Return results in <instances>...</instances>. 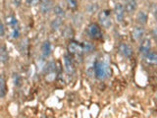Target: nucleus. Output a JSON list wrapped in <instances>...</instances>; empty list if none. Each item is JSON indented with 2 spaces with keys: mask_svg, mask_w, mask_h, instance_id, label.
Masks as SVG:
<instances>
[{
  "mask_svg": "<svg viewBox=\"0 0 157 118\" xmlns=\"http://www.w3.org/2000/svg\"><path fill=\"white\" fill-rule=\"evenodd\" d=\"M94 73L95 77H96L98 80L102 81L107 79L111 74V69L110 66L106 63L103 62V61H98V62L95 63L94 66Z\"/></svg>",
  "mask_w": 157,
  "mask_h": 118,
  "instance_id": "obj_1",
  "label": "nucleus"
},
{
  "mask_svg": "<svg viewBox=\"0 0 157 118\" xmlns=\"http://www.w3.org/2000/svg\"><path fill=\"white\" fill-rule=\"evenodd\" d=\"M98 20L100 24L102 25L103 28L109 29L112 26V20H111V13L108 10H103L99 13Z\"/></svg>",
  "mask_w": 157,
  "mask_h": 118,
  "instance_id": "obj_2",
  "label": "nucleus"
},
{
  "mask_svg": "<svg viewBox=\"0 0 157 118\" xmlns=\"http://www.w3.org/2000/svg\"><path fill=\"white\" fill-rule=\"evenodd\" d=\"M89 34L91 38L93 39H100L102 38V32H101V29L100 27L95 23H92L89 26Z\"/></svg>",
  "mask_w": 157,
  "mask_h": 118,
  "instance_id": "obj_3",
  "label": "nucleus"
},
{
  "mask_svg": "<svg viewBox=\"0 0 157 118\" xmlns=\"http://www.w3.org/2000/svg\"><path fill=\"white\" fill-rule=\"evenodd\" d=\"M68 51L71 54H75V55H81L84 53V49H82V45L80 43L72 41L69 43L68 45Z\"/></svg>",
  "mask_w": 157,
  "mask_h": 118,
  "instance_id": "obj_4",
  "label": "nucleus"
},
{
  "mask_svg": "<svg viewBox=\"0 0 157 118\" xmlns=\"http://www.w3.org/2000/svg\"><path fill=\"white\" fill-rule=\"evenodd\" d=\"M114 13H115V17L117 22H123L124 17H125V7L123 4L121 3H117L114 8Z\"/></svg>",
  "mask_w": 157,
  "mask_h": 118,
  "instance_id": "obj_5",
  "label": "nucleus"
},
{
  "mask_svg": "<svg viewBox=\"0 0 157 118\" xmlns=\"http://www.w3.org/2000/svg\"><path fill=\"white\" fill-rule=\"evenodd\" d=\"M151 49V41L150 38H145L141 42V45H139V52L141 54L145 55L146 53L150 51Z\"/></svg>",
  "mask_w": 157,
  "mask_h": 118,
  "instance_id": "obj_6",
  "label": "nucleus"
},
{
  "mask_svg": "<svg viewBox=\"0 0 157 118\" xmlns=\"http://www.w3.org/2000/svg\"><path fill=\"white\" fill-rule=\"evenodd\" d=\"M118 49H119V52L122 55L125 56V57H127V58H130L131 56L133 55L132 47H131L129 45H127V43H125V42L120 43V45H119V47H118Z\"/></svg>",
  "mask_w": 157,
  "mask_h": 118,
  "instance_id": "obj_7",
  "label": "nucleus"
},
{
  "mask_svg": "<svg viewBox=\"0 0 157 118\" xmlns=\"http://www.w3.org/2000/svg\"><path fill=\"white\" fill-rule=\"evenodd\" d=\"M124 7H125V12H127L128 14H133L138 8L137 0H126Z\"/></svg>",
  "mask_w": 157,
  "mask_h": 118,
  "instance_id": "obj_8",
  "label": "nucleus"
},
{
  "mask_svg": "<svg viewBox=\"0 0 157 118\" xmlns=\"http://www.w3.org/2000/svg\"><path fill=\"white\" fill-rule=\"evenodd\" d=\"M145 28L142 27V26H137V27H134V30H133V33H132V37L134 41H138V39H141L143 36H145Z\"/></svg>",
  "mask_w": 157,
  "mask_h": 118,
  "instance_id": "obj_9",
  "label": "nucleus"
},
{
  "mask_svg": "<svg viewBox=\"0 0 157 118\" xmlns=\"http://www.w3.org/2000/svg\"><path fill=\"white\" fill-rule=\"evenodd\" d=\"M64 64H65V69L68 74H73L75 71V67H74V63L72 58L69 55L64 56Z\"/></svg>",
  "mask_w": 157,
  "mask_h": 118,
  "instance_id": "obj_10",
  "label": "nucleus"
},
{
  "mask_svg": "<svg viewBox=\"0 0 157 118\" xmlns=\"http://www.w3.org/2000/svg\"><path fill=\"white\" fill-rule=\"evenodd\" d=\"M52 9V2L51 0H42L40 3V11L42 14H48Z\"/></svg>",
  "mask_w": 157,
  "mask_h": 118,
  "instance_id": "obj_11",
  "label": "nucleus"
},
{
  "mask_svg": "<svg viewBox=\"0 0 157 118\" xmlns=\"http://www.w3.org/2000/svg\"><path fill=\"white\" fill-rule=\"evenodd\" d=\"M145 60L147 64L150 65L157 64V52H148L145 56Z\"/></svg>",
  "mask_w": 157,
  "mask_h": 118,
  "instance_id": "obj_12",
  "label": "nucleus"
},
{
  "mask_svg": "<svg viewBox=\"0 0 157 118\" xmlns=\"http://www.w3.org/2000/svg\"><path fill=\"white\" fill-rule=\"evenodd\" d=\"M137 22L139 25H145L147 23V14L145 11H139L138 13Z\"/></svg>",
  "mask_w": 157,
  "mask_h": 118,
  "instance_id": "obj_13",
  "label": "nucleus"
},
{
  "mask_svg": "<svg viewBox=\"0 0 157 118\" xmlns=\"http://www.w3.org/2000/svg\"><path fill=\"white\" fill-rule=\"evenodd\" d=\"M41 51H42L43 56H45V57H47V56L51 53V45H50V42L48 41H45L44 42L42 43Z\"/></svg>",
  "mask_w": 157,
  "mask_h": 118,
  "instance_id": "obj_14",
  "label": "nucleus"
},
{
  "mask_svg": "<svg viewBox=\"0 0 157 118\" xmlns=\"http://www.w3.org/2000/svg\"><path fill=\"white\" fill-rule=\"evenodd\" d=\"M74 34H75V33H74V30L71 27H69V26H67V27L65 28L63 30V32H62V36L64 38H74Z\"/></svg>",
  "mask_w": 157,
  "mask_h": 118,
  "instance_id": "obj_15",
  "label": "nucleus"
},
{
  "mask_svg": "<svg viewBox=\"0 0 157 118\" xmlns=\"http://www.w3.org/2000/svg\"><path fill=\"white\" fill-rule=\"evenodd\" d=\"M8 60V52L5 46H0V61L3 63H6Z\"/></svg>",
  "mask_w": 157,
  "mask_h": 118,
  "instance_id": "obj_16",
  "label": "nucleus"
},
{
  "mask_svg": "<svg viewBox=\"0 0 157 118\" xmlns=\"http://www.w3.org/2000/svg\"><path fill=\"white\" fill-rule=\"evenodd\" d=\"M6 95V83L4 78L0 76V98H3Z\"/></svg>",
  "mask_w": 157,
  "mask_h": 118,
  "instance_id": "obj_17",
  "label": "nucleus"
},
{
  "mask_svg": "<svg viewBox=\"0 0 157 118\" xmlns=\"http://www.w3.org/2000/svg\"><path fill=\"white\" fill-rule=\"evenodd\" d=\"M6 23H7L8 26L14 28L17 26V24H18V21H17V19L13 15H10V16L6 17Z\"/></svg>",
  "mask_w": 157,
  "mask_h": 118,
  "instance_id": "obj_18",
  "label": "nucleus"
},
{
  "mask_svg": "<svg viewBox=\"0 0 157 118\" xmlns=\"http://www.w3.org/2000/svg\"><path fill=\"white\" fill-rule=\"evenodd\" d=\"M63 24V22H62V19L59 18V17H57L56 19L53 20V22L51 23V28L55 30H57L59 28H61V26H62Z\"/></svg>",
  "mask_w": 157,
  "mask_h": 118,
  "instance_id": "obj_19",
  "label": "nucleus"
},
{
  "mask_svg": "<svg viewBox=\"0 0 157 118\" xmlns=\"http://www.w3.org/2000/svg\"><path fill=\"white\" fill-rule=\"evenodd\" d=\"M54 14L57 17H59V18H63V17L65 16V11L63 10V8H61L58 5H56L54 7Z\"/></svg>",
  "mask_w": 157,
  "mask_h": 118,
  "instance_id": "obj_20",
  "label": "nucleus"
},
{
  "mask_svg": "<svg viewBox=\"0 0 157 118\" xmlns=\"http://www.w3.org/2000/svg\"><path fill=\"white\" fill-rule=\"evenodd\" d=\"M67 2V6L69 9L71 10H75L78 8V1L77 0H66Z\"/></svg>",
  "mask_w": 157,
  "mask_h": 118,
  "instance_id": "obj_21",
  "label": "nucleus"
},
{
  "mask_svg": "<svg viewBox=\"0 0 157 118\" xmlns=\"http://www.w3.org/2000/svg\"><path fill=\"white\" fill-rule=\"evenodd\" d=\"M82 45V49H84V52H89L93 49V45H91L90 42L89 41H85L84 42V45Z\"/></svg>",
  "mask_w": 157,
  "mask_h": 118,
  "instance_id": "obj_22",
  "label": "nucleus"
},
{
  "mask_svg": "<svg viewBox=\"0 0 157 118\" xmlns=\"http://www.w3.org/2000/svg\"><path fill=\"white\" fill-rule=\"evenodd\" d=\"M12 36L14 38H18L20 37V29L17 27H14L13 28V33H12Z\"/></svg>",
  "mask_w": 157,
  "mask_h": 118,
  "instance_id": "obj_23",
  "label": "nucleus"
},
{
  "mask_svg": "<svg viewBox=\"0 0 157 118\" xmlns=\"http://www.w3.org/2000/svg\"><path fill=\"white\" fill-rule=\"evenodd\" d=\"M4 34H5V28H4L2 21L0 20V37H4Z\"/></svg>",
  "mask_w": 157,
  "mask_h": 118,
  "instance_id": "obj_24",
  "label": "nucleus"
},
{
  "mask_svg": "<svg viewBox=\"0 0 157 118\" xmlns=\"http://www.w3.org/2000/svg\"><path fill=\"white\" fill-rule=\"evenodd\" d=\"M14 79H15V85L16 86H20L21 85V79H20L19 75L14 74Z\"/></svg>",
  "mask_w": 157,
  "mask_h": 118,
  "instance_id": "obj_25",
  "label": "nucleus"
},
{
  "mask_svg": "<svg viewBox=\"0 0 157 118\" xmlns=\"http://www.w3.org/2000/svg\"><path fill=\"white\" fill-rule=\"evenodd\" d=\"M22 1H23V0H14V4H15L16 6H20Z\"/></svg>",
  "mask_w": 157,
  "mask_h": 118,
  "instance_id": "obj_26",
  "label": "nucleus"
},
{
  "mask_svg": "<svg viewBox=\"0 0 157 118\" xmlns=\"http://www.w3.org/2000/svg\"><path fill=\"white\" fill-rule=\"evenodd\" d=\"M26 2H27L28 4H32V2H33V0H26Z\"/></svg>",
  "mask_w": 157,
  "mask_h": 118,
  "instance_id": "obj_27",
  "label": "nucleus"
},
{
  "mask_svg": "<svg viewBox=\"0 0 157 118\" xmlns=\"http://www.w3.org/2000/svg\"><path fill=\"white\" fill-rule=\"evenodd\" d=\"M154 17H155V20H156V22H157V10L155 11V14H154Z\"/></svg>",
  "mask_w": 157,
  "mask_h": 118,
  "instance_id": "obj_28",
  "label": "nucleus"
}]
</instances>
